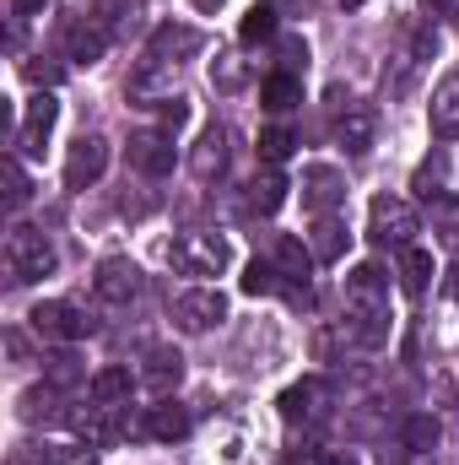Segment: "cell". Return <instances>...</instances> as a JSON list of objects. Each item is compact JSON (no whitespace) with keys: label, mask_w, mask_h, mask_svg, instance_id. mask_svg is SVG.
Segmentation results:
<instances>
[{"label":"cell","mask_w":459,"mask_h":465,"mask_svg":"<svg viewBox=\"0 0 459 465\" xmlns=\"http://www.w3.org/2000/svg\"><path fill=\"white\" fill-rule=\"evenodd\" d=\"M103 168H109V141L82 135V141L71 146V157H65V184H71V190H87V184L103 179Z\"/></svg>","instance_id":"cell-8"},{"label":"cell","mask_w":459,"mask_h":465,"mask_svg":"<svg viewBox=\"0 0 459 465\" xmlns=\"http://www.w3.org/2000/svg\"><path fill=\"white\" fill-rule=\"evenodd\" d=\"M93 287H98V298L124 303V298H135V292H141V265H135V260H103Z\"/></svg>","instance_id":"cell-12"},{"label":"cell","mask_w":459,"mask_h":465,"mask_svg":"<svg viewBox=\"0 0 459 465\" xmlns=\"http://www.w3.org/2000/svg\"><path fill=\"white\" fill-rule=\"evenodd\" d=\"M11 465H54V455H49V450H33V444H27V450H16V455H11Z\"/></svg>","instance_id":"cell-32"},{"label":"cell","mask_w":459,"mask_h":465,"mask_svg":"<svg viewBox=\"0 0 459 465\" xmlns=\"http://www.w3.org/2000/svg\"><path fill=\"white\" fill-rule=\"evenodd\" d=\"M336 141H341L351 157H367L373 141H378V114H373L367 104H351V98H346V114H341V124H336Z\"/></svg>","instance_id":"cell-11"},{"label":"cell","mask_w":459,"mask_h":465,"mask_svg":"<svg viewBox=\"0 0 459 465\" xmlns=\"http://www.w3.org/2000/svg\"><path fill=\"white\" fill-rule=\"evenodd\" d=\"M162 119H168V124H184V119H190V109H184L179 98H162Z\"/></svg>","instance_id":"cell-33"},{"label":"cell","mask_w":459,"mask_h":465,"mask_svg":"<svg viewBox=\"0 0 459 465\" xmlns=\"http://www.w3.org/2000/svg\"><path fill=\"white\" fill-rule=\"evenodd\" d=\"M276 254H281V276H303V282H308V265H314V254H308L298 238H281V249H276Z\"/></svg>","instance_id":"cell-28"},{"label":"cell","mask_w":459,"mask_h":465,"mask_svg":"<svg viewBox=\"0 0 459 465\" xmlns=\"http://www.w3.org/2000/svg\"><path fill=\"white\" fill-rule=\"evenodd\" d=\"M341 5H362V0H341Z\"/></svg>","instance_id":"cell-36"},{"label":"cell","mask_w":459,"mask_h":465,"mask_svg":"<svg viewBox=\"0 0 459 465\" xmlns=\"http://www.w3.org/2000/svg\"><path fill=\"white\" fill-rule=\"evenodd\" d=\"M27 320H33V331H38L44 341H82V336L93 331V320H87L76 303H60V298H54V303H38Z\"/></svg>","instance_id":"cell-6"},{"label":"cell","mask_w":459,"mask_h":465,"mask_svg":"<svg viewBox=\"0 0 459 465\" xmlns=\"http://www.w3.org/2000/svg\"><path fill=\"white\" fill-rule=\"evenodd\" d=\"M276 406H281L287 422H319V417L330 411V384H325V379H303V384L281 390Z\"/></svg>","instance_id":"cell-9"},{"label":"cell","mask_w":459,"mask_h":465,"mask_svg":"<svg viewBox=\"0 0 459 465\" xmlns=\"http://www.w3.org/2000/svg\"><path fill=\"white\" fill-rule=\"evenodd\" d=\"M130 390H135V373H130V368H103V373H93V384H87L93 406H124Z\"/></svg>","instance_id":"cell-15"},{"label":"cell","mask_w":459,"mask_h":465,"mask_svg":"<svg viewBox=\"0 0 459 465\" xmlns=\"http://www.w3.org/2000/svg\"><path fill=\"white\" fill-rule=\"evenodd\" d=\"M5 271H11V282H44L54 271L49 238L38 228H27V223H16V228L5 232Z\"/></svg>","instance_id":"cell-2"},{"label":"cell","mask_w":459,"mask_h":465,"mask_svg":"<svg viewBox=\"0 0 459 465\" xmlns=\"http://www.w3.org/2000/svg\"><path fill=\"white\" fill-rule=\"evenodd\" d=\"M281 201H287V179L276 173V168H265V173H254V184H249V206L254 212H281Z\"/></svg>","instance_id":"cell-19"},{"label":"cell","mask_w":459,"mask_h":465,"mask_svg":"<svg viewBox=\"0 0 459 465\" xmlns=\"http://www.w3.org/2000/svg\"><path fill=\"white\" fill-rule=\"evenodd\" d=\"M217 5H222V0H195V11H217Z\"/></svg>","instance_id":"cell-35"},{"label":"cell","mask_w":459,"mask_h":465,"mask_svg":"<svg viewBox=\"0 0 459 465\" xmlns=\"http://www.w3.org/2000/svg\"><path fill=\"white\" fill-rule=\"evenodd\" d=\"M44 5H49V0H16V16H38Z\"/></svg>","instance_id":"cell-34"},{"label":"cell","mask_w":459,"mask_h":465,"mask_svg":"<svg viewBox=\"0 0 459 465\" xmlns=\"http://www.w3.org/2000/svg\"><path fill=\"white\" fill-rule=\"evenodd\" d=\"M130 163H135L141 173L162 179V173H173L179 146H173V135H168V130H135V135H130Z\"/></svg>","instance_id":"cell-7"},{"label":"cell","mask_w":459,"mask_h":465,"mask_svg":"<svg viewBox=\"0 0 459 465\" xmlns=\"http://www.w3.org/2000/svg\"><path fill=\"white\" fill-rule=\"evenodd\" d=\"M141 433H146V439L173 444V439H184V433H190V411H184V406H173V401H157V406H146Z\"/></svg>","instance_id":"cell-14"},{"label":"cell","mask_w":459,"mask_h":465,"mask_svg":"<svg viewBox=\"0 0 459 465\" xmlns=\"http://www.w3.org/2000/svg\"><path fill=\"white\" fill-rule=\"evenodd\" d=\"M427 119H433V135H438V141H454L459 135V76H444V82L433 87Z\"/></svg>","instance_id":"cell-13"},{"label":"cell","mask_w":459,"mask_h":465,"mask_svg":"<svg viewBox=\"0 0 459 465\" xmlns=\"http://www.w3.org/2000/svg\"><path fill=\"white\" fill-rule=\"evenodd\" d=\"M259 104H265L270 114H287V109H298V104H303V82H298L292 71H276V76H265Z\"/></svg>","instance_id":"cell-16"},{"label":"cell","mask_w":459,"mask_h":465,"mask_svg":"<svg viewBox=\"0 0 459 465\" xmlns=\"http://www.w3.org/2000/svg\"><path fill=\"white\" fill-rule=\"evenodd\" d=\"M162 49H200V33L195 27H157V38H151V60H162Z\"/></svg>","instance_id":"cell-25"},{"label":"cell","mask_w":459,"mask_h":465,"mask_svg":"<svg viewBox=\"0 0 459 465\" xmlns=\"http://www.w3.org/2000/svg\"><path fill=\"white\" fill-rule=\"evenodd\" d=\"M146 362H151V368H146V390H151L157 401H168V390H173V384H179V373H184V357H179V351H168V347H157Z\"/></svg>","instance_id":"cell-17"},{"label":"cell","mask_w":459,"mask_h":465,"mask_svg":"<svg viewBox=\"0 0 459 465\" xmlns=\"http://www.w3.org/2000/svg\"><path fill=\"white\" fill-rule=\"evenodd\" d=\"M173 320H179L190 336H200V331H211L217 320H228V298H222L217 287H195V292H179V298H173Z\"/></svg>","instance_id":"cell-5"},{"label":"cell","mask_w":459,"mask_h":465,"mask_svg":"<svg viewBox=\"0 0 459 465\" xmlns=\"http://www.w3.org/2000/svg\"><path fill=\"white\" fill-rule=\"evenodd\" d=\"M243 292H249V298H265V292H281V271H276V265H265V260H254V265L243 271Z\"/></svg>","instance_id":"cell-26"},{"label":"cell","mask_w":459,"mask_h":465,"mask_svg":"<svg viewBox=\"0 0 459 465\" xmlns=\"http://www.w3.org/2000/svg\"><path fill=\"white\" fill-rule=\"evenodd\" d=\"M103 44H109V38H103L98 27H76V33H71V60H76V65H93V60H103Z\"/></svg>","instance_id":"cell-24"},{"label":"cell","mask_w":459,"mask_h":465,"mask_svg":"<svg viewBox=\"0 0 459 465\" xmlns=\"http://www.w3.org/2000/svg\"><path fill=\"white\" fill-rule=\"evenodd\" d=\"M168 265L184 276H222L228 271V243L217 232H179L168 243Z\"/></svg>","instance_id":"cell-3"},{"label":"cell","mask_w":459,"mask_h":465,"mask_svg":"<svg viewBox=\"0 0 459 465\" xmlns=\"http://www.w3.org/2000/svg\"><path fill=\"white\" fill-rule=\"evenodd\" d=\"M438 439H444V428H438V417H411V422H405V444H411L416 455H427V450H438Z\"/></svg>","instance_id":"cell-27"},{"label":"cell","mask_w":459,"mask_h":465,"mask_svg":"<svg viewBox=\"0 0 459 465\" xmlns=\"http://www.w3.org/2000/svg\"><path fill=\"white\" fill-rule=\"evenodd\" d=\"M200 146H206V152H200V163H195V168H200V179H211V163L222 168V157H228V152H222V130H211Z\"/></svg>","instance_id":"cell-31"},{"label":"cell","mask_w":459,"mask_h":465,"mask_svg":"<svg viewBox=\"0 0 459 465\" xmlns=\"http://www.w3.org/2000/svg\"><path fill=\"white\" fill-rule=\"evenodd\" d=\"M54 119H60V104H54V93H38V98L27 104V119H22V130H16V146H22L27 157H44V141H49Z\"/></svg>","instance_id":"cell-10"},{"label":"cell","mask_w":459,"mask_h":465,"mask_svg":"<svg viewBox=\"0 0 459 465\" xmlns=\"http://www.w3.org/2000/svg\"><path fill=\"white\" fill-rule=\"evenodd\" d=\"M292 146H298V135H292L287 124H270V130H259V157H265L270 168H281V163L292 157Z\"/></svg>","instance_id":"cell-22"},{"label":"cell","mask_w":459,"mask_h":465,"mask_svg":"<svg viewBox=\"0 0 459 465\" xmlns=\"http://www.w3.org/2000/svg\"><path fill=\"white\" fill-rule=\"evenodd\" d=\"M400 287L411 292V298H422L427 287H433V254L427 249H400Z\"/></svg>","instance_id":"cell-18"},{"label":"cell","mask_w":459,"mask_h":465,"mask_svg":"<svg viewBox=\"0 0 459 465\" xmlns=\"http://www.w3.org/2000/svg\"><path fill=\"white\" fill-rule=\"evenodd\" d=\"M82 379V368H76V351H60V357H49V384H76Z\"/></svg>","instance_id":"cell-30"},{"label":"cell","mask_w":459,"mask_h":465,"mask_svg":"<svg viewBox=\"0 0 459 465\" xmlns=\"http://www.w3.org/2000/svg\"><path fill=\"white\" fill-rule=\"evenodd\" d=\"M265 38H276V11H270V5H254V11L238 22V44L254 49V44H265Z\"/></svg>","instance_id":"cell-21"},{"label":"cell","mask_w":459,"mask_h":465,"mask_svg":"<svg viewBox=\"0 0 459 465\" xmlns=\"http://www.w3.org/2000/svg\"><path fill=\"white\" fill-rule=\"evenodd\" d=\"M341 254H346V228L336 223V217H325V223L314 228V260L330 265V260H341Z\"/></svg>","instance_id":"cell-23"},{"label":"cell","mask_w":459,"mask_h":465,"mask_svg":"<svg viewBox=\"0 0 459 465\" xmlns=\"http://www.w3.org/2000/svg\"><path fill=\"white\" fill-rule=\"evenodd\" d=\"M411 232H416V212H411V201H400V195H378V201L367 206V238H373L378 249H411Z\"/></svg>","instance_id":"cell-4"},{"label":"cell","mask_w":459,"mask_h":465,"mask_svg":"<svg viewBox=\"0 0 459 465\" xmlns=\"http://www.w3.org/2000/svg\"><path fill=\"white\" fill-rule=\"evenodd\" d=\"M0 173H5V201H11V206H27V195H33V190H27L22 163H16V157H5V163H0Z\"/></svg>","instance_id":"cell-29"},{"label":"cell","mask_w":459,"mask_h":465,"mask_svg":"<svg viewBox=\"0 0 459 465\" xmlns=\"http://www.w3.org/2000/svg\"><path fill=\"white\" fill-rule=\"evenodd\" d=\"M303 184H308V206H319V212H325V206H336V201L346 195L336 168H308V173H303Z\"/></svg>","instance_id":"cell-20"},{"label":"cell","mask_w":459,"mask_h":465,"mask_svg":"<svg viewBox=\"0 0 459 465\" xmlns=\"http://www.w3.org/2000/svg\"><path fill=\"white\" fill-rule=\"evenodd\" d=\"M346 314L356 320V336L367 347L384 341V320H389V276L378 265H356L346 276Z\"/></svg>","instance_id":"cell-1"}]
</instances>
